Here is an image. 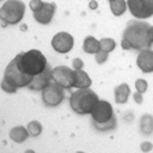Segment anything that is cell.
I'll use <instances>...</instances> for the list:
<instances>
[{"label": "cell", "mask_w": 153, "mask_h": 153, "mask_svg": "<svg viewBox=\"0 0 153 153\" xmlns=\"http://www.w3.org/2000/svg\"><path fill=\"white\" fill-rule=\"evenodd\" d=\"M47 67V59L40 51L21 52L7 65L2 81L17 90L26 87L34 76L42 73Z\"/></svg>", "instance_id": "cell-1"}, {"label": "cell", "mask_w": 153, "mask_h": 153, "mask_svg": "<svg viewBox=\"0 0 153 153\" xmlns=\"http://www.w3.org/2000/svg\"><path fill=\"white\" fill-rule=\"evenodd\" d=\"M153 44V27L139 20H131L128 21L124 33H123V41L121 47L124 50H147L152 47Z\"/></svg>", "instance_id": "cell-2"}, {"label": "cell", "mask_w": 153, "mask_h": 153, "mask_svg": "<svg viewBox=\"0 0 153 153\" xmlns=\"http://www.w3.org/2000/svg\"><path fill=\"white\" fill-rule=\"evenodd\" d=\"M92 119L94 123V127L100 132L113 130L117 126V120L113 112L112 105L106 100H98L93 106L92 111Z\"/></svg>", "instance_id": "cell-3"}, {"label": "cell", "mask_w": 153, "mask_h": 153, "mask_svg": "<svg viewBox=\"0 0 153 153\" xmlns=\"http://www.w3.org/2000/svg\"><path fill=\"white\" fill-rule=\"evenodd\" d=\"M98 100V94L87 87L79 88L74 93H72L70 98V104L72 110L78 114H90Z\"/></svg>", "instance_id": "cell-4"}, {"label": "cell", "mask_w": 153, "mask_h": 153, "mask_svg": "<svg viewBox=\"0 0 153 153\" xmlns=\"http://www.w3.org/2000/svg\"><path fill=\"white\" fill-rule=\"evenodd\" d=\"M25 8L26 6L21 0H7L0 8V21L2 27L20 22L25 14Z\"/></svg>", "instance_id": "cell-5"}, {"label": "cell", "mask_w": 153, "mask_h": 153, "mask_svg": "<svg viewBox=\"0 0 153 153\" xmlns=\"http://www.w3.org/2000/svg\"><path fill=\"white\" fill-rule=\"evenodd\" d=\"M51 76L52 80L61 86L62 88H71L74 87L76 84V71L66 67V66H58L51 71Z\"/></svg>", "instance_id": "cell-6"}, {"label": "cell", "mask_w": 153, "mask_h": 153, "mask_svg": "<svg viewBox=\"0 0 153 153\" xmlns=\"http://www.w3.org/2000/svg\"><path fill=\"white\" fill-rule=\"evenodd\" d=\"M126 6L138 19H146L153 16V0H127Z\"/></svg>", "instance_id": "cell-7"}, {"label": "cell", "mask_w": 153, "mask_h": 153, "mask_svg": "<svg viewBox=\"0 0 153 153\" xmlns=\"http://www.w3.org/2000/svg\"><path fill=\"white\" fill-rule=\"evenodd\" d=\"M65 98V92L58 84H50L42 90V100L46 106L56 107L61 104Z\"/></svg>", "instance_id": "cell-8"}, {"label": "cell", "mask_w": 153, "mask_h": 153, "mask_svg": "<svg viewBox=\"0 0 153 153\" xmlns=\"http://www.w3.org/2000/svg\"><path fill=\"white\" fill-rule=\"evenodd\" d=\"M74 45L73 37L67 32H59L52 39V47L59 53H68Z\"/></svg>", "instance_id": "cell-9"}, {"label": "cell", "mask_w": 153, "mask_h": 153, "mask_svg": "<svg viewBox=\"0 0 153 153\" xmlns=\"http://www.w3.org/2000/svg\"><path fill=\"white\" fill-rule=\"evenodd\" d=\"M56 12V4L54 2H44L41 8L33 12V17L38 22L42 25H47L51 22V20Z\"/></svg>", "instance_id": "cell-10"}, {"label": "cell", "mask_w": 153, "mask_h": 153, "mask_svg": "<svg viewBox=\"0 0 153 153\" xmlns=\"http://www.w3.org/2000/svg\"><path fill=\"white\" fill-rule=\"evenodd\" d=\"M51 67L48 66L42 73L38 74L37 76L33 78V80L30 82V85L27 86L30 90H33V91H42L47 85L51 84V80H52V76H51Z\"/></svg>", "instance_id": "cell-11"}, {"label": "cell", "mask_w": 153, "mask_h": 153, "mask_svg": "<svg viewBox=\"0 0 153 153\" xmlns=\"http://www.w3.org/2000/svg\"><path fill=\"white\" fill-rule=\"evenodd\" d=\"M137 65L138 67L145 72V73H150L153 72V52L152 50L147 48V50H143L140 51L138 59H137Z\"/></svg>", "instance_id": "cell-12"}, {"label": "cell", "mask_w": 153, "mask_h": 153, "mask_svg": "<svg viewBox=\"0 0 153 153\" xmlns=\"http://www.w3.org/2000/svg\"><path fill=\"white\" fill-rule=\"evenodd\" d=\"M131 91L127 84H121L119 86H117L114 88V97H115V102L117 104H125L128 99Z\"/></svg>", "instance_id": "cell-13"}, {"label": "cell", "mask_w": 153, "mask_h": 153, "mask_svg": "<svg viewBox=\"0 0 153 153\" xmlns=\"http://www.w3.org/2000/svg\"><path fill=\"white\" fill-rule=\"evenodd\" d=\"M76 71V84L74 87L76 88H87L91 86L92 80L90 79L88 74L81 70H74Z\"/></svg>", "instance_id": "cell-14"}, {"label": "cell", "mask_w": 153, "mask_h": 153, "mask_svg": "<svg viewBox=\"0 0 153 153\" xmlns=\"http://www.w3.org/2000/svg\"><path fill=\"white\" fill-rule=\"evenodd\" d=\"M10 138L16 143H22L28 138V131L24 126L13 127L10 132Z\"/></svg>", "instance_id": "cell-15"}, {"label": "cell", "mask_w": 153, "mask_h": 153, "mask_svg": "<svg viewBox=\"0 0 153 153\" xmlns=\"http://www.w3.org/2000/svg\"><path fill=\"white\" fill-rule=\"evenodd\" d=\"M84 51L86 53H91V54H96L97 52L100 51V46H99V41L96 38L88 36L87 38L84 40Z\"/></svg>", "instance_id": "cell-16"}, {"label": "cell", "mask_w": 153, "mask_h": 153, "mask_svg": "<svg viewBox=\"0 0 153 153\" xmlns=\"http://www.w3.org/2000/svg\"><path fill=\"white\" fill-rule=\"evenodd\" d=\"M108 1H110L111 11L114 16L119 17L125 13V11H126V1L125 0H108Z\"/></svg>", "instance_id": "cell-17"}, {"label": "cell", "mask_w": 153, "mask_h": 153, "mask_svg": "<svg viewBox=\"0 0 153 153\" xmlns=\"http://www.w3.org/2000/svg\"><path fill=\"white\" fill-rule=\"evenodd\" d=\"M115 45H117V44H115V41L111 38H104L99 41L100 50H101V51H104V52H106V53H108V52L113 51V50L115 48Z\"/></svg>", "instance_id": "cell-18"}, {"label": "cell", "mask_w": 153, "mask_h": 153, "mask_svg": "<svg viewBox=\"0 0 153 153\" xmlns=\"http://www.w3.org/2000/svg\"><path fill=\"white\" fill-rule=\"evenodd\" d=\"M27 131H28V135H31V137H38L39 134L41 133V131H42V126H41V124L39 121L33 120V121H31L28 124Z\"/></svg>", "instance_id": "cell-19"}, {"label": "cell", "mask_w": 153, "mask_h": 153, "mask_svg": "<svg viewBox=\"0 0 153 153\" xmlns=\"http://www.w3.org/2000/svg\"><path fill=\"white\" fill-rule=\"evenodd\" d=\"M140 127L146 134L152 133V117L151 115H144L140 121Z\"/></svg>", "instance_id": "cell-20"}, {"label": "cell", "mask_w": 153, "mask_h": 153, "mask_svg": "<svg viewBox=\"0 0 153 153\" xmlns=\"http://www.w3.org/2000/svg\"><path fill=\"white\" fill-rule=\"evenodd\" d=\"M135 88H137V91H138L139 93L143 94V93L147 90V81L144 80V79H138V80L135 81Z\"/></svg>", "instance_id": "cell-21"}, {"label": "cell", "mask_w": 153, "mask_h": 153, "mask_svg": "<svg viewBox=\"0 0 153 153\" xmlns=\"http://www.w3.org/2000/svg\"><path fill=\"white\" fill-rule=\"evenodd\" d=\"M107 58H108V53H106V52H104L101 50L96 53V60L98 64H104L107 60Z\"/></svg>", "instance_id": "cell-22"}, {"label": "cell", "mask_w": 153, "mask_h": 153, "mask_svg": "<svg viewBox=\"0 0 153 153\" xmlns=\"http://www.w3.org/2000/svg\"><path fill=\"white\" fill-rule=\"evenodd\" d=\"M42 5H44V1H41V0H32L30 2V7H31V10L33 12H36V11H38L39 8H41Z\"/></svg>", "instance_id": "cell-23"}, {"label": "cell", "mask_w": 153, "mask_h": 153, "mask_svg": "<svg viewBox=\"0 0 153 153\" xmlns=\"http://www.w3.org/2000/svg\"><path fill=\"white\" fill-rule=\"evenodd\" d=\"M1 88L5 91V92H7V93H10V94H12V93H16L17 92V88H14V87H12L11 85H8V84H6L5 81H1Z\"/></svg>", "instance_id": "cell-24"}, {"label": "cell", "mask_w": 153, "mask_h": 153, "mask_svg": "<svg viewBox=\"0 0 153 153\" xmlns=\"http://www.w3.org/2000/svg\"><path fill=\"white\" fill-rule=\"evenodd\" d=\"M72 65H73V68H74V70H81L82 66H84V61H82L81 59H79V58H76V59L73 60Z\"/></svg>", "instance_id": "cell-25"}, {"label": "cell", "mask_w": 153, "mask_h": 153, "mask_svg": "<svg viewBox=\"0 0 153 153\" xmlns=\"http://www.w3.org/2000/svg\"><path fill=\"white\" fill-rule=\"evenodd\" d=\"M133 98H134V100H135L137 104H141V102H143V96H141V93H139V92L134 93Z\"/></svg>", "instance_id": "cell-26"}, {"label": "cell", "mask_w": 153, "mask_h": 153, "mask_svg": "<svg viewBox=\"0 0 153 153\" xmlns=\"http://www.w3.org/2000/svg\"><path fill=\"white\" fill-rule=\"evenodd\" d=\"M151 149H152V144H150V143H144V144L141 145V150H143L144 152L151 151Z\"/></svg>", "instance_id": "cell-27"}, {"label": "cell", "mask_w": 153, "mask_h": 153, "mask_svg": "<svg viewBox=\"0 0 153 153\" xmlns=\"http://www.w3.org/2000/svg\"><path fill=\"white\" fill-rule=\"evenodd\" d=\"M97 7H98V2L94 1V0H92V1L90 2V8H91V10H96Z\"/></svg>", "instance_id": "cell-28"}]
</instances>
